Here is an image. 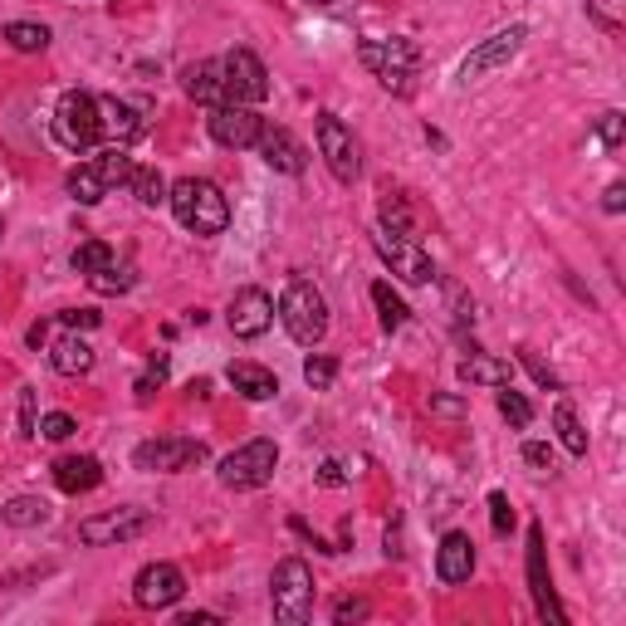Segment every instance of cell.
<instances>
[{
    "label": "cell",
    "instance_id": "7dc6e473",
    "mask_svg": "<svg viewBox=\"0 0 626 626\" xmlns=\"http://www.w3.org/2000/svg\"><path fill=\"white\" fill-rule=\"evenodd\" d=\"M318 485H328V489L348 485V470H343L338 461H323V465H318Z\"/></svg>",
    "mask_w": 626,
    "mask_h": 626
},
{
    "label": "cell",
    "instance_id": "5b68a950",
    "mask_svg": "<svg viewBox=\"0 0 626 626\" xmlns=\"http://www.w3.org/2000/svg\"><path fill=\"white\" fill-rule=\"evenodd\" d=\"M55 138L69 152H89L103 142V123H98V98L83 89H69L55 108Z\"/></svg>",
    "mask_w": 626,
    "mask_h": 626
},
{
    "label": "cell",
    "instance_id": "7c38bea8",
    "mask_svg": "<svg viewBox=\"0 0 626 626\" xmlns=\"http://www.w3.org/2000/svg\"><path fill=\"white\" fill-rule=\"evenodd\" d=\"M206 128H211V138L221 142V148H255L259 132H265V118H259L250 103H216L211 118H206Z\"/></svg>",
    "mask_w": 626,
    "mask_h": 626
},
{
    "label": "cell",
    "instance_id": "1f68e13d",
    "mask_svg": "<svg viewBox=\"0 0 626 626\" xmlns=\"http://www.w3.org/2000/svg\"><path fill=\"white\" fill-rule=\"evenodd\" d=\"M83 279H89L93 294H128L132 289V275L118 265V259H108L103 269H93V275H83Z\"/></svg>",
    "mask_w": 626,
    "mask_h": 626
},
{
    "label": "cell",
    "instance_id": "d6a6232c",
    "mask_svg": "<svg viewBox=\"0 0 626 626\" xmlns=\"http://www.w3.org/2000/svg\"><path fill=\"white\" fill-rule=\"evenodd\" d=\"M93 162H98V172H103V182H108V192H113V186H128L132 172H138V166H132V156L123 152V148H108L103 156H93Z\"/></svg>",
    "mask_w": 626,
    "mask_h": 626
},
{
    "label": "cell",
    "instance_id": "4dcf8cb0",
    "mask_svg": "<svg viewBox=\"0 0 626 626\" xmlns=\"http://www.w3.org/2000/svg\"><path fill=\"white\" fill-rule=\"evenodd\" d=\"M5 45L20 49V55H39V49H49V30L35 25V20H10V25H5Z\"/></svg>",
    "mask_w": 626,
    "mask_h": 626
},
{
    "label": "cell",
    "instance_id": "603a6c76",
    "mask_svg": "<svg viewBox=\"0 0 626 626\" xmlns=\"http://www.w3.org/2000/svg\"><path fill=\"white\" fill-rule=\"evenodd\" d=\"M461 382H470V387H509L514 368H509L505 358H489V352L470 348V358L461 362Z\"/></svg>",
    "mask_w": 626,
    "mask_h": 626
},
{
    "label": "cell",
    "instance_id": "7402d4cb",
    "mask_svg": "<svg viewBox=\"0 0 626 626\" xmlns=\"http://www.w3.org/2000/svg\"><path fill=\"white\" fill-rule=\"evenodd\" d=\"M225 378H231V387L245 396V402H269V396L279 392V378L269 368H259V362H231V368H225Z\"/></svg>",
    "mask_w": 626,
    "mask_h": 626
},
{
    "label": "cell",
    "instance_id": "7a4b0ae2",
    "mask_svg": "<svg viewBox=\"0 0 626 626\" xmlns=\"http://www.w3.org/2000/svg\"><path fill=\"white\" fill-rule=\"evenodd\" d=\"M279 318H285L289 338H294L299 348H318V343L328 338V299H323L318 285H309V279H289L285 285Z\"/></svg>",
    "mask_w": 626,
    "mask_h": 626
},
{
    "label": "cell",
    "instance_id": "836d02e7",
    "mask_svg": "<svg viewBox=\"0 0 626 626\" xmlns=\"http://www.w3.org/2000/svg\"><path fill=\"white\" fill-rule=\"evenodd\" d=\"M128 186H132V196H138L142 206H162V201H166V192H172V186L162 182V172H152V166H138Z\"/></svg>",
    "mask_w": 626,
    "mask_h": 626
},
{
    "label": "cell",
    "instance_id": "d6986e66",
    "mask_svg": "<svg viewBox=\"0 0 626 626\" xmlns=\"http://www.w3.org/2000/svg\"><path fill=\"white\" fill-rule=\"evenodd\" d=\"M55 485L65 495H89L103 485V461L98 455H59L55 461Z\"/></svg>",
    "mask_w": 626,
    "mask_h": 626
},
{
    "label": "cell",
    "instance_id": "c3c4849f",
    "mask_svg": "<svg viewBox=\"0 0 626 626\" xmlns=\"http://www.w3.org/2000/svg\"><path fill=\"white\" fill-rule=\"evenodd\" d=\"M602 211H612V216L626 211V182H612L607 192H602Z\"/></svg>",
    "mask_w": 626,
    "mask_h": 626
},
{
    "label": "cell",
    "instance_id": "484cf974",
    "mask_svg": "<svg viewBox=\"0 0 626 626\" xmlns=\"http://www.w3.org/2000/svg\"><path fill=\"white\" fill-rule=\"evenodd\" d=\"M378 216H382V231H387V235H406V240L416 235V221H411V206H406V196L382 192Z\"/></svg>",
    "mask_w": 626,
    "mask_h": 626
},
{
    "label": "cell",
    "instance_id": "816d5d0a",
    "mask_svg": "<svg viewBox=\"0 0 626 626\" xmlns=\"http://www.w3.org/2000/svg\"><path fill=\"white\" fill-rule=\"evenodd\" d=\"M313 5H333V0H313Z\"/></svg>",
    "mask_w": 626,
    "mask_h": 626
},
{
    "label": "cell",
    "instance_id": "4fadbf2b",
    "mask_svg": "<svg viewBox=\"0 0 626 626\" xmlns=\"http://www.w3.org/2000/svg\"><path fill=\"white\" fill-rule=\"evenodd\" d=\"M186 598V578L176 563H148V568L132 578V602L148 612H162V607H176Z\"/></svg>",
    "mask_w": 626,
    "mask_h": 626
},
{
    "label": "cell",
    "instance_id": "8992f818",
    "mask_svg": "<svg viewBox=\"0 0 626 626\" xmlns=\"http://www.w3.org/2000/svg\"><path fill=\"white\" fill-rule=\"evenodd\" d=\"M279 470V445L275 441H245L240 451H231L221 461V485L225 489H265Z\"/></svg>",
    "mask_w": 626,
    "mask_h": 626
},
{
    "label": "cell",
    "instance_id": "8d00e7d4",
    "mask_svg": "<svg viewBox=\"0 0 626 626\" xmlns=\"http://www.w3.org/2000/svg\"><path fill=\"white\" fill-rule=\"evenodd\" d=\"M166 382V352H152V362H148V372H142L138 382H132V392H138V402H152V392Z\"/></svg>",
    "mask_w": 626,
    "mask_h": 626
},
{
    "label": "cell",
    "instance_id": "f6af8a7d",
    "mask_svg": "<svg viewBox=\"0 0 626 626\" xmlns=\"http://www.w3.org/2000/svg\"><path fill=\"white\" fill-rule=\"evenodd\" d=\"M426 406H431L436 416H465V402H461V396H441V392H431V402H426Z\"/></svg>",
    "mask_w": 626,
    "mask_h": 626
},
{
    "label": "cell",
    "instance_id": "4316f807",
    "mask_svg": "<svg viewBox=\"0 0 626 626\" xmlns=\"http://www.w3.org/2000/svg\"><path fill=\"white\" fill-rule=\"evenodd\" d=\"M553 431H558V441L568 445V455H588V431H582L578 411H572L568 402L553 406Z\"/></svg>",
    "mask_w": 626,
    "mask_h": 626
},
{
    "label": "cell",
    "instance_id": "30bf717a",
    "mask_svg": "<svg viewBox=\"0 0 626 626\" xmlns=\"http://www.w3.org/2000/svg\"><path fill=\"white\" fill-rule=\"evenodd\" d=\"M524 39H529V25H505V30H495V35L485 39V45H475L465 55V65H461V83H475V79H485V74H495V69H505L509 59L524 49Z\"/></svg>",
    "mask_w": 626,
    "mask_h": 626
},
{
    "label": "cell",
    "instance_id": "60d3db41",
    "mask_svg": "<svg viewBox=\"0 0 626 626\" xmlns=\"http://www.w3.org/2000/svg\"><path fill=\"white\" fill-rule=\"evenodd\" d=\"M489 524H495V534H509V529H514V505H509L505 489L489 495Z\"/></svg>",
    "mask_w": 626,
    "mask_h": 626
},
{
    "label": "cell",
    "instance_id": "f907efd6",
    "mask_svg": "<svg viewBox=\"0 0 626 626\" xmlns=\"http://www.w3.org/2000/svg\"><path fill=\"white\" fill-rule=\"evenodd\" d=\"M45 338H49V323H35L30 328V348H45Z\"/></svg>",
    "mask_w": 626,
    "mask_h": 626
},
{
    "label": "cell",
    "instance_id": "ab89813d",
    "mask_svg": "<svg viewBox=\"0 0 626 626\" xmlns=\"http://www.w3.org/2000/svg\"><path fill=\"white\" fill-rule=\"evenodd\" d=\"M35 406H39V392L35 387H20V441H35V436H39Z\"/></svg>",
    "mask_w": 626,
    "mask_h": 626
},
{
    "label": "cell",
    "instance_id": "ee69618b",
    "mask_svg": "<svg viewBox=\"0 0 626 626\" xmlns=\"http://www.w3.org/2000/svg\"><path fill=\"white\" fill-rule=\"evenodd\" d=\"M59 323H65V328L89 333V328H98V323H103V313L98 309H65V313H59Z\"/></svg>",
    "mask_w": 626,
    "mask_h": 626
},
{
    "label": "cell",
    "instance_id": "52a82bcc",
    "mask_svg": "<svg viewBox=\"0 0 626 626\" xmlns=\"http://www.w3.org/2000/svg\"><path fill=\"white\" fill-rule=\"evenodd\" d=\"M206 445L192 441V436H156V441H142L138 451H132V465L142 470V475H182V470H196L206 461Z\"/></svg>",
    "mask_w": 626,
    "mask_h": 626
},
{
    "label": "cell",
    "instance_id": "277c9868",
    "mask_svg": "<svg viewBox=\"0 0 626 626\" xmlns=\"http://www.w3.org/2000/svg\"><path fill=\"white\" fill-rule=\"evenodd\" d=\"M269 607H275V622L285 626H304L313 617V572L304 558H285L269 578Z\"/></svg>",
    "mask_w": 626,
    "mask_h": 626
},
{
    "label": "cell",
    "instance_id": "6da1fadb",
    "mask_svg": "<svg viewBox=\"0 0 626 626\" xmlns=\"http://www.w3.org/2000/svg\"><path fill=\"white\" fill-rule=\"evenodd\" d=\"M166 201H172V216L192 235H221L225 225H231V201H225V192L216 182H206V176H182V182L166 192Z\"/></svg>",
    "mask_w": 626,
    "mask_h": 626
},
{
    "label": "cell",
    "instance_id": "d590c367",
    "mask_svg": "<svg viewBox=\"0 0 626 626\" xmlns=\"http://www.w3.org/2000/svg\"><path fill=\"white\" fill-rule=\"evenodd\" d=\"M304 382L313 392H328L333 382H338V358H328V352H309L304 358Z\"/></svg>",
    "mask_w": 626,
    "mask_h": 626
},
{
    "label": "cell",
    "instance_id": "d4e9b609",
    "mask_svg": "<svg viewBox=\"0 0 626 626\" xmlns=\"http://www.w3.org/2000/svg\"><path fill=\"white\" fill-rule=\"evenodd\" d=\"M69 196H74L79 206H98L103 196H108V182H103L98 162H79L74 172H69Z\"/></svg>",
    "mask_w": 626,
    "mask_h": 626
},
{
    "label": "cell",
    "instance_id": "e0dca14e",
    "mask_svg": "<svg viewBox=\"0 0 626 626\" xmlns=\"http://www.w3.org/2000/svg\"><path fill=\"white\" fill-rule=\"evenodd\" d=\"M259 156H265L275 172H285V176H299L309 166V152H304V142L294 138L289 128H275V123H265V132H259Z\"/></svg>",
    "mask_w": 626,
    "mask_h": 626
},
{
    "label": "cell",
    "instance_id": "74e56055",
    "mask_svg": "<svg viewBox=\"0 0 626 626\" xmlns=\"http://www.w3.org/2000/svg\"><path fill=\"white\" fill-rule=\"evenodd\" d=\"M519 362H524V368L534 372V382H538V387H544V392H558V387H563V382H558V372H553V368H548L544 358H538L534 348H519Z\"/></svg>",
    "mask_w": 626,
    "mask_h": 626
},
{
    "label": "cell",
    "instance_id": "f35d334b",
    "mask_svg": "<svg viewBox=\"0 0 626 626\" xmlns=\"http://www.w3.org/2000/svg\"><path fill=\"white\" fill-rule=\"evenodd\" d=\"M598 138H602V148H607V152H617V148H622V138H626V118H622L617 108H607V113L598 118Z\"/></svg>",
    "mask_w": 626,
    "mask_h": 626
},
{
    "label": "cell",
    "instance_id": "f546056e",
    "mask_svg": "<svg viewBox=\"0 0 626 626\" xmlns=\"http://www.w3.org/2000/svg\"><path fill=\"white\" fill-rule=\"evenodd\" d=\"M372 304H378V318H382V328H387V333H396L406 318H411V309L402 304V294H396L387 279H378V285H372Z\"/></svg>",
    "mask_w": 626,
    "mask_h": 626
},
{
    "label": "cell",
    "instance_id": "8fae6325",
    "mask_svg": "<svg viewBox=\"0 0 626 626\" xmlns=\"http://www.w3.org/2000/svg\"><path fill=\"white\" fill-rule=\"evenodd\" d=\"M221 74H225V103H250L255 108V103L269 98V74L250 49H231L221 59Z\"/></svg>",
    "mask_w": 626,
    "mask_h": 626
},
{
    "label": "cell",
    "instance_id": "7bdbcfd3",
    "mask_svg": "<svg viewBox=\"0 0 626 626\" xmlns=\"http://www.w3.org/2000/svg\"><path fill=\"white\" fill-rule=\"evenodd\" d=\"M368 598H343L338 602V607H333V622H338V626H352V622H362V617H368Z\"/></svg>",
    "mask_w": 626,
    "mask_h": 626
},
{
    "label": "cell",
    "instance_id": "9c48e42d",
    "mask_svg": "<svg viewBox=\"0 0 626 626\" xmlns=\"http://www.w3.org/2000/svg\"><path fill=\"white\" fill-rule=\"evenodd\" d=\"M313 128H318V152H323V162H328V172L338 176V182H358V172H362V152H358V138H352L348 123H343L338 113L323 108Z\"/></svg>",
    "mask_w": 626,
    "mask_h": 626
},
{
    "label": "cell",
    "instance_id": "2e32d148",
    "mask_svg": "<svg viewBox=\"0 0 626 626\" xmlns=\"http://www.w3.org/2000/svg\"><path fill=\"white\" fill-rule=\"evenodd\" d=\"M529 592H534V612L544 617L548 626H563L568 617H563L558 607V592H553V578H548V553H544V529H529Z\"/></svg>",
    "mask_w": 626,
    "mask_h": 626
},
{
    "label": "cell",
    "instance_id": "9a60e30c",
    "mask_svg": "<svg viewBox=\"0 0 626 626\" xmlns=\"http://www.w3.org/2000/svg\"><path fill=\"white\" fill-rule=\"evenodd\" d=\"M225 323H231L235 338H265L269 328H275V299L265 294V289H240V294L231 299V309H225Z\"/></svg>",
    "mask_w": 626,
    "mask_h": 626
},
{
    "label": "cell",
    "instance_id": "44dd1931",
    "mask_svg": "<svg viewBox=\"0 0 626 626\" xmlns=\"http://www.w3.org/2000/svg\"><path fill=\"white\" fill-rule=\"evenodd\" d=\"M98 123H103V138H108L113 148H123V142H132L142 132L138 108L123 103V98H113V93H103V98H98Z\"/></svg>",
    "mask_w": 626,
    "mask_h": 626
},
{
    "label": "cell",
    "instance_id": "bcb514c9",
    "mask_svg": "<svg viewBox=\"0 0 626 626\" xmlns=\"http://www.w3.org/2000/svg\"><path fill=\"white\" fill-rule=\"evenodd\" d=\"M524 461L534 465V470H553V445H544V441H529V445H524Z\"/></svg>",
    "mask_w": 626,
    "mask_h": 626
},
{
    "label": "cell",
    "instance_id": "3957f363",
    "mask_svg": "<svg viewBox=\"0 0 626 626\" xmlns=\"http://www.w3.org/2000/svg\"><path fill=\"white\" fill-rule=\"evenodd\" d=\"M358 59L362 69H372V79L392 93H411L416 89V69H421V49L411 39H358Z\"/></svg>",
    "mask_w": 626,
    "mask_h": 626
},
{
    "label": "cell",
    "instance_id": "e575fe53",
    "mask_svg": "<svg viewBox=\"0 0 626 626\" xmlns=\"http://www.w3.org/2000/svg\"><path fill=\"white\" fill-rule=\"evenodd\" d=\"M113 259V245L108 240H79V250H74V275H93V269H103Z\"/></svg>",
    "mask_w": 626,
    "mask_h": 626
},
{
    "label": "cell",
    "instance_id": "cb8c5ba5",
    "mask_svg": "<svg viewBox=\"0 0 626 626\" xmlns=\"http://www.w3.org/2000/svg\"><path fill=\"white\" fill-rule=\"evenodd\" d=\"M49 368H55L59 378H83V372H93V348L79 333H65V338L49 348Z\"/></svg>",
    "mask_w": 626,
    "mask_h": 626
},
{
    "label": "cell",
    "instance_id": "b9f144b4",
    "mask_svg": "<svg viewBox=\"0 0 626 626\" xmlns=\"http://www.w3.org/2000/svg\"><path fill=\"white\" fill-rule=\"evenodd\" d=\"M74 431H79V426H74V416H69V411H49L45 421H39V436H45V441H69Z\"/></svg>",
    "mask_w": 626,
    "mask_h": 626
},
{
    "label": "cell",
    "instance_id": "681fc988",
    "mask_svg": "<svg viewBox=\"0 0 626 626\" xmlns=\"http://www.w3.org/2000/svg\"><path fill=\"white\" fill-rule=\"evenodd\" d=\"M221 617H216V612H182V617H176V626H216Z\"/></svg>",
    "mask_w": 626,
    "mask_h": 626
},
{
    "label": "cell",
    "instance_id": "83f0119b",
    "mask_svg": "<svg viewBox=\"0 0 626 626\" xmlns=\"http://www.w3.org/2000/svg\"><path fill=\"white\" fill-rule=\"evenodd\" d=\"M0 519H5L10 529H35V524H45L49 519V505L45 499H35V495H15L5 509H0Z\"/></svg>",
    "mask_w": 626,
    "mask_h": 626
},
{
    "label": "cell",
    "instance_id": "ac0fdd59",
    "mask_svg": "<svg viewBox=\"0 0 626 626\" xmlns=\"http://www.w3.org/2000/svg\"><path fill=\"white\" fill-rule=\"evenodd\" d=\"M470 572H475V544H470V534L451 529L441 538V548H436V578L445 588H461V582H470Z\"/></svg>",
    "mask_w": 626,
    "mask_h": 626
},
{
    "label": "cell",
    "instance_id": "f1b7e54d",
    "mask_svg": "<svg viewBox=\"0 0 626 626\" xmlns=\"http://www.w3.org/2000/svg\"><path fill=\"white\" fill-rule=\"evenodd\" d=\"M495 406L514 431H529V426H534V406H529L524 392H514V382H509V387H495Z\"/></svg>",
    "mask_w": 626,
    "mask_h": 626
},
{
    "label": "cell",
    "instance_id": "ffe728a7",
    "mask_svg": "<svg viewBox=\"0 0 626 626\" xmlns=\"http://www.w3.org/2000/svg\"><path fill=\"white\" fill-rule=\"evenodd\" d=\"M182 89H186V98L206 103V108L225 103V74H221V59H201V65H186V69H182Z\"/></svg>",
    "mask_w": 626,
    "mask_h": 626
},
{
    "label": "cell",
    "instance_id": "5bb4252c",
    "mask_svg": "<svg viewBox=\"0 0 626 626\" xmlns=\"http://www.w3.org/2000/svg\"><path fill=\"white\" fill-rule=\"evenodd\" d=\"M372 245H378V255L392 265V275H396V279H406V285H431V279H436L431 255H426V250L416 245V240L378 231V235H372Z\"/></svg>",
    "mask_w": 626,
    "mask_h": 626
},
{
    "label": "cell",
    "instance_id": "ba28073f",
    "mask_svg": "<svg viewBox=\"0 0 626 626\" xmlns=\"http://www.w3.org/2000/svg\"><path fill=\"white\" fill-rule=\"evenodd\" d=\"M152 529V514L138 505H123V509H103V514L83 519L79 524V544L89 548H108V544H128V538H142Z\"/></svg>",
    "mask_w": 626,
    "mask_h": 626
}]
</instances>
